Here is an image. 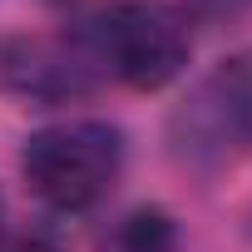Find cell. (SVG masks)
I'll return each instance as SVG.
<instances>
[{"instance_id":"1","label":"cell","mask_w":252,"mask_h":252,"mask_svg":"<svg viewBox=\"0 0 252 252\" xmlns=\"http://www.w3.org/2000/svg\"><path fill=\"white\" fill-rule=\"evenodd\" d=\"M84 55L94 60L99 79H119L129 89H163L188 64V25L158 0H114L99 5L79 30Z\"/></svg>"},{"instance_id":"2","label":"cell","mask_w":252,"mask_h":252,"mask_svg":"<svg viewBox=\"0 0 252 252\" xmlns=\"http://www.w3.org/2000/svg\"><path fill=\"white\" fill-rule=\"evenodd\" d=\"M20 168L40 203H50L55 213H84L114 188L124 168V134L104 119L50 124L25 139Z\"/></svg>"},{"instance_id":"3","label":"cell","mask_w":252,"mask_h":252,"mask_svg":"<svg viewBox=\"0 0 252 252\" xmlns=\"http://www.w3.org/2000/svg\"><path fill=\"white\" fill-rule=\"evenodd\" d=\"M99 84L94 60L84 55L79 35H15V40H0V89L35 99V104H60L74 94H89Z\"/></svg>"},{"instance_id":"4","label":"cell","mask_w":252,"mask_h":252,"mask_svg":"<svg viewBox=\"0 0 252 252\" xmlns=\"http://www.w3.org/2000/svg\"><path fill=\"white\" fill-rule=\"evenodd\" d=\"M198 104H208L218 134H232V139L252 144V50L222 60L218 74L203 84V99Z\"/></svg>"},{"instance_id":"5","label":"cell","mask_w":252,"mask_h":252,"mask_svg":"<svg viewBox=\"0 0 252 252\" xmlns=\"http://www.w3.org/2000/svg\"><path fill=\"white\" fill-rule=\"evenodd\" d=\"M0 252H55V242H45V237H15L10 247H0Z\"/></svg>"}]
</instances>
